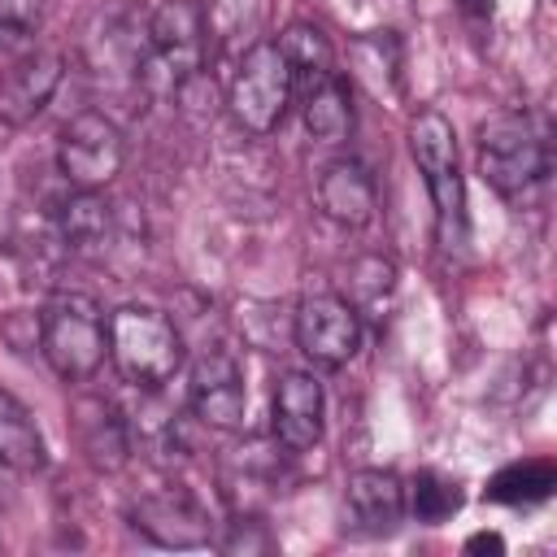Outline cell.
<instances>
[{"label": "cell", "mask_w": 557, "mask_h": 557, "mask_svg": "<svg viewBox=\"0 0 557 557\" xmlns=\"http://www.w3.org/2000/svg\"><path fill=\"white\" fill-rule=\"evenodd\" d=\"M548 170H553L548 131L531 113L505 109L479 126V174L496 196L522 200L548 178Z\"/></svg>", "instance_id": "cell-1"}, {"label": "cell", "mask_w": 557, "mask_h": 557, "mask_svg": "<svg viewBox=\"0 0 557 557\" xmlns=\"http://www.w3.org/2000/svg\"><path fill=\"white\" fill-rule=\"evenodd\" d=\"M183 335L174 318H165L152 305H122L109 313V361L122 374V383L139 392H157L183 370Z\"/></svg>", "instance_id": "cell-2"}, {"label": "cell", "mask_w": 557, "mask_h": 557, "mask_svg": "<svg viewBox=\"0 0 557 557\" xmlns=\"http://www.w3.org/2000/svg\"><path fill=\"white\" fill-rule=\"evenodd\" d=\"M39 348L65 383H83L109 357V322L83 292H57L39 313Z\"/></svg>", "instance_id": "cell-3"}, {"label": "cell", "mask_w": 557, "mask_h": 557, "mask_svg": "<svg viewBox=\"0 0 557 557\" xmlns=\"http://www.w3.org/2000/svg\"><path fill=\"white\" fill-rule=\"evenodd\" d=\"M409 152L435 200V235L453 252L466 244V183L457 170V135L440 109H422L409 122Z\"/></svg>", "instance_id": "cell-4"}, {"label": "cell", "mask_w": 557, "mask_h": 557, "mask_svg": "<svg viewBox=\"0 0 557 557\" xmlns=\"http://www.w3.org/2000/svg\"><path fill=\"white\" fill-rule=\"evenodd\" d=\"M209 22L196 0H161L148 13V61L139 78H157L161 87H178L183 78L205 70Z\"/></svg>", "instance_id": "cell-5"}, {"label": "cell", "mask_w": 557, "mask_h": 557, "mask_svg": "<svg viewBox=\"0 0 557 557\" xmlns=\"http://www.w3.org/2000/svg\"><path fill=\"white\" fill-rule=\"evenodd\" d=\"M292 96H296V87H292V70H287L283 52L270 39H261L239 57V70L231 78L226 104H231V113H235V122L244 131L270 135L283 122Z\"/></svg>", "instance_id": "cell-6"}, {"label": "cell", "mask_w": 557, "mask_h": 557, "mask_svg": "<svg viewBox=\"0 0 557 557\" xmlns=\"http://www.w3.org/2000/svg\"><path fill=\"white\" fill-rule=\"evenodd\" d=\"M122 161H126V139H122L113 117L87 109V113L65 122V131L57 139V170L70 187L100 191L104 183L117 178Z\"/></svg>", "instance_id": "cell-7"}, {"label": "cell", "mask_w": 557, "mask_h": 557, "mask_svg": "<svg viewBox=\"0 0 557 557\" xmlns=\"http://www.w3.org/2000/svg\"><path fill=\"white\" fill-rule=\"evenodd\" d=\"M292 339L313 366H344L361 348V318L357 309L335 292H313L292 313Z\"/></svg>", "instance_id": "cell-8"}, {"label": "cell", "mask_w": 557, "mask_h": 557, "mask_svg": "<svg viewBox=\"0 0 557 557\" xmlns=\"http://www.w3.org/2000/svg\"><path fill=\"white\" fill-rule=\"evenodd\" d=\"M244 370L226 348H205L191 366V413L213 431L244 426Z\"/></svg>", "instance_id": "cell-9"}, {"label": "cell", "mask_w": 557, "mask_h": 557, "mask_svg": "<svg viewBox=\"0 0 557 557\" xmlns=\"http://www.w3.org/2000/svg\"><path fill=\"white\" fill-rule=\"evenodd\" d=\"M322 413H326V396L318 374L287 370L274 387V440L292 453L313 448L322 440Z\"/></svg>", "instance_id": "cell-10"}, {"label": "cell", "mask_w": 557, "mask_h": 557, "mask_svg": "<svg viewBox=\"0 0 557 557\" xmlns=\"http://www.w3.org/2000/svg\"><path fill=\"white\" fill-rule=\"evenodd\" d=\"M131 527L161 548H200L209 544V522L187 492H152L131 505Z\"/></svg>", "instance_id": "cell-11"}, {"label": "cell", "mask_w": 557, "mask_h": 557, "mask_svg": "<svg viewBox=\"0 0 557 557\" xmlns=\"http://www.w3.org/2000/svg\"><path fill=\"white\" fill-rule=\"evenodd\" d=\"M61 74H65V61L57 52H30L17 65H9V74L0 78V122L4 126L35 122L48 109L52 91L61 87Z\"/></svg>", "instance_id": "cell-12"}, {"label": "cell", "mask_w": 557, "mask_h": 557, "mask_svg": "<svg viewBox=\"0 0 557 557\" xmlns=\"http://www.w3.org/2000/svg\"><path fill=\"white\" fill-rule=\"evenodd\" d=\"M318 205L331 222L339 226H370L374 222V209H379V191H374V178L361 161L352 157H335L322 165L318 174Z\"/></svg>", "instance_id": "cell-13"}, {"label": "cell", "mask_w": 557, "mask_h": 557, "mask_svg": "<svg viewBox=\"0 0 557 557\" xmlns=\"http://www.w3.org/2000/svg\"><path fill=\"white\" fill-rule=\"evenodd\" d=\"M344 500H348V513L357 518V527L370 531V535H387L405 518V483H400L396 470L370 466V470L348 474Z\"/></svg>", "instance_id": "cell-14"}, {"label": "cell", "mask_w": 557, "mask_h": 557, "mask_svg": "<svg viewBox=\"0 0 557 557\" xmlns=\"http://www.w3.org/2000/svg\"><path fill=\"white\" fill-rule=\"evenodd\" d=\"M300 113H305V131L318 144H344L352 131V96H348V78L335 70L322 83H313L309 91H300Z\"/></svg>", "instance_id": "cell-15"}, {"label": "cell", "mask_w": 557, "mask_h": 557, "mask_svg": "<svg viewBox=\"0 0 557 557\" xmlns=\"http://www.w3.org/2000/svg\"><path fill=\"white\" fill-rule=\"evenodd\" d=\"M274 48L283 52V61H287V70H292V87H296V96L309 91L313 83H322L326 74H335L331 39H326L322 26H313V22H287L283 35L274 39Z\"/></svg>", "instance_id": "cell-16"}, {"label": "cell", "mask_w": 557, "mask_h": 557, "mask_svg": "<svg viewBox=\"0 0 557 557\" xmlns=\"http://www.w3.org/2000/svg\"><path fill=\"white\" fill-rule=\"evenodd\" d=\"M0 466L17 470V474H35L48 466V448H44V435L30 418V409L0 387Z\"/></svg>", "instance_id": "cell-17"}, {"label": "cell", "mask_w": 557, "mask_h": 557, "mask_svg": "<svg viewBox=\"0 0 557 557\" xmlns=\"http://www.w3.org/2000/svg\"><path fill=\"white\" fill-rule=\"evenodd\" d=\"M109 222H113L109 200L87 187H74L57 209V231H61L65 248H74V252H96L109 235Z\"/></svg>", "instance_id": "cell-18"}, {"label": "cell", "mask_w": 557, "mask_h": 557, "mask_svg": "<svg viewBox=\"0 0 557 557\" xmlns=\"http://www.w3.org/2000/svg\"><path fill=\"white\" fill-rule=\"evenodd\" d=\"M553 487H557L553 461H513V466H505V470H496L487 479V492L483 496L496 500V505H535Z\"/></svg>", "instance_id": "cell-19"}, {"label": "cell", "mask_w": 557, "mask_h": 557, "mask_svg": "<svg viewBox=\"0 0 557 557\" xmlns=\"http://www.w3.org/2000/svg\"><path fill=\"white\" fill-rule=\"evenodd\" d=\"M405 505L413 509L418 522H431L435 527V522H444V518H453L461 509V483L457 479H444L435 470H418L413 483L405 487Z\"/></svg>", "instance_id": "cell-20"}, {"label": "cell", "mask_w": 557, "mask_h": 557, "mask_svg": "<svg viewBox=\"0 0 557 557\" xmlns=\"http://www.w3.org/2000/svg\"><path fill=\"white\" fill-rule=\"evenodd\" d=\"M352 61H357V74H361L374 91H383V87L396 83V70H400V44H396L392 30L361 35V39L352 44Z\"/></svg>", "instance_id": "cell-21"}, {"label": "cell", "mask_w": 557, "mask_h": 557, "mask_svg": "<svg viewBox=\"0 0 557 557\" xmlns=\"http://www.w3.org/2000/svg\"><path fill=\"white\" fill-rule=\"evenodd\" d=\"M83 444H87V457H91L96 466L117 470V466L126 461V448H131L126 422H122L117 413H109V409H96V418L83 422Z\"/></svg>", "instance_id": "cell-22"}, {"label": "cell", "mask_w": 557, "mask_h": 557, "mask_svg": "<svg viewBox=\"0 0 557 557\" xmlns=\"http://www.w3.org/2000/svg\"><path fill=\"white\" fill-rule=\"evenodd\" d=\"M44 0H0V39H26L39 26Z\"/></svg>", "instance_id": "cell-23"}, {"label": "cell", "mask_w": 557, "mask_h": 557, "mask_svg": "<svg viewBox=\"0 0 557 557\" xmlns=\"http://www.w3.org/2000/svg\"><path fill=\"white\" fill-rule=\"evenodd\" d=\"M466 548H470V553H505V540H500L496 531H479V535L466 540Z\"/></svg>", "instance_id": "cell-24"}, {"label": "cell", "mask_w": 557, "mask_h": 557, "mask_svg": "<svg viewBox=\"0 0 557 557\" xmlns=\"http://www.w3.org/2000/svg\"><path fill=\"white\" fill-rule=\"evenodd\" d=\"M492 4L496 0H461V9H470V13H492Z\"/></svg>", "instance_id": "cell-25"}]
</instances>
